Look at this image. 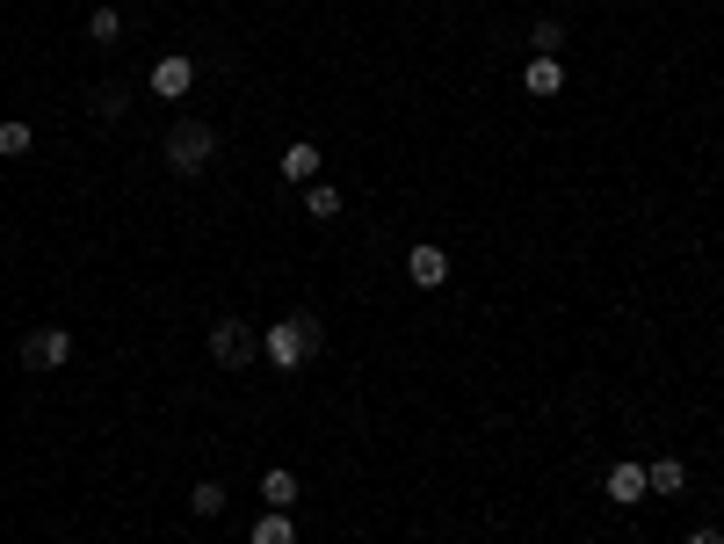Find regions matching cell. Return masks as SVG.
Wrapping results in <instances>:
<instances>
[{
    "label": "cell",
    "instance_id": "cell-5",
    "mask_svg": "<svg viewBox=\"0 0 724 544\" xmlns=\"http://www.w3.org/2000/svg\"><path fill=\"white\" fill-rule=\"evenodd\" d=\"M189 80H196V58L189 52H167L153 66V95H167V102H182V95H189Z\"/></svg>",
    "mask_w": 724,
    "mask_h": 544
},
{
    "label": "cell",
    "instance_id": "cell-1",
    "mask_svg": "<svg viewBox=\"0 0 724 544\" xmlns=\"http://www.w3.org/2000/svg\"><path fill=\"white\" fill-rule=\"evenodd\" d=\"M319 341H327V334H319V319H276V327L261 334V356H268V363H283V370H297V363H311V356H319Z\"/></svg>",
    "mask_w": 724,
    "mask_h": 544
},
{
    "label": "cell",
    "instance_id": "cell-6",
    "mask_svg": "<svg viewBox=\"0 0 724 544\" xmlns=\"http://www.w3.org/2000/svg\"><path fill=\"white\" fill-rule=\"evenodd\" d=\"M406 276H414L420 291H442V283H449V254H442V247H428V240H420L414 254H406Z\"/></svg>",
    "mask_w": 724,
    "mask_h": 544
},
{
    "label": "cell",
    "instance_id": "cell-4",
    "mask_svg": "<svg viewBox=\"0 0 724 544\" xmlns=\"http://www.w3.org/2000/svg\"><path fill=\"white\" fill-rule=\"evenodd\" d=\"M254 349H261V334L246 327V319H218V327H210V363L218 370H246Z\"/></svg>",
    "mask_w": 724,
    "mask_h": 544
},
{
    "label": "cell",
    "instance_id": "cell-12",
    "mask_svg": "<svg viewBox=\"0 0 724 544\" xmlns=\"http://www.w3.org/2000/svg\"><path fill=\"white\" fill-rule=\"evenodd\" d=\"M246 544H297V530H290V509H268V515L254 523V537H246Z\"/></svg>",
    "mask_w": 724,
    "mask_h": 544
},
{
    "label": "cell",
    "instance_id": "cell-11",
    "mask_svg": "<svg viewBox=\"0 0 724 544\" xmlns=\"http://www.w3.org/2000/svg\"><path fill=\"white\" fill-rule=\"evenodd\" d=\"M261 501H268V509H297V472H261Z\"/></svg>",
    "mask_w": 724,
    "mask_h": 544
},
{
    "label": "cell",
    "instance_id": "cell-9",
    "mask_svg": "<svg viewBox=\"0 0 724 544\" xmlns=\"http://www.w3.org/2000/svg\"><path fill=\"white\" fill-rule=\"evenodd\" d=\"M645 493H652L645 487V465H616V472H608V501H616V509H638Z\"/></svg>",
    "mask_w": 724,
    "mask_h": 544
},
{
    "label": "cell",
    "instance_id": "cell-14",
    "mask_svg": "<svg viewBox=\"0 0 724 544\" xmlns=\"http://www.w3.org/2000/svg\"><path fill=\"white\" fill-rule=\"evenodd\" d=\"M189 515H204V523H210V515H224V487H218V479H196V493H189Z\"/></svg>",
    "mask_w": 724,
    "mask_h": 544
},
{
    "label": "cell",
    "instance_id": "cell-3",
    "mask_svg": "<svg viewBox=\"0 0 724 544\" xmlns=\"http://www.w3.org/2000/svg\"><path fill=\"white\" fill-rule=\"evenodd\" d=\"M15 363L22 370H58V363H73V334L66 327H30L15 341Z\"/></svg>",
    "mask_w": 724,
    "mask_h": 544
},
{
    "label": "cell",
    "instance_id": "cell-19",
    "mask_svg": "<svg viewBox=\"0 0 724 544\" xmlns=\"http://www.w3.org/2000/svg\"><path fill=\"white\" fill-rule=\"evenodd\" d=\"M689 544H724V537H717V530H689Z\"/></svg>",
    "mask_w": 724,
    "mask_h": 544
},
{
    "label": "cell",
    "instance_id": "cell-17",
    "mask_svg": "<svg viewBox=\"0 0 724 544\" xmlns=\"http://www.w3.org/2000/svg\"><path fill=\"white\" fill-rule=\"evenodd\" d=\"M529 44H536V58H558V44H566V22H551V15H544V22L529 30Z\"/></svg>",
    "mask_w": 724,
    "mask_h": 544
},
{
    "label": "cell",
    "instance_id": "cell-16",
    "mask_svg": "<svg viewBox=\"0 0 724 544\" xmlns=\"http://www.w3.org/2000/svg\"><path fill=\"white\" fill-rule=\"evenodd\" d=\"M117 36H123L117 8H95V15H87V44H117Z\"/></svg>",
    "mask_w": 724,
    "mask_h": 544
},
{
    "label": "cell",
    "instance_id": "cell-7",
    "mask_svg": "<svg viewBox=\"0 0 724 544\" xmlns=\"http://www.w3.org/2000/svg\"><path fill=\"white\" fill-rule=\"evenodd\" d=\"M283 182H319V167H327V160H319V145L311 139H297V145H283Z\"/></svg>",
    "mask_w": 724,
    "mask_h": 544
},
{
    "label": "cell",
    "instance_id": "cell-10",
    "mask_svg": "<svg viewBox=\"0 0 724 544\" xmlns=\"http://www.w3.org/2000/svg\"><path fill=\"white\" fill-rule=\"evenodd\" d=\"M645 487H652V493H681V487H689V465H681L673 450H659L652 465H645Z\"/></svg>",
    "mask_w": 724,
    "mask_h": 544
},
{
    "label": "cell",
    "instance_id": "cell-2",
    "mask_svg": "<svg viewBox=\"0 0 724 544\" xmlns=\"http://www.w3.org/2000/svg\"><path fill=\"white\" fill-rule=\"evenodd\" d=\"M210 153H218V131H210L204 117H182L167 131V167H174V175H204Z\"/></svg>",
    "mask_w": 724,
    "mask_h": 544
},
{
    "label": "cell",
    "instance_id": "cell-13",
    "mask_svg": "<svg viewBox=\"0 0 724 544\" xmlns=\"http://www.w3.org/2000/svg\"><path fill=\"white\" fill-rule=\"evenodd\" d=\"M305 211L319 218V226H327V218H341V189H333V182H305Z\"/></svg>",
    "mask_w": 724,
    "mask_h": 544
},
{
    "label": "cell",
    "instance_id": "cell-18",
    "mask_svg": "<svg viewBox=\"0 0 724 544\" xmlns=\"http://www.w3.org/2000/svg\"><path fill=\"white\" fill-rule=\"evenodd\" d=\"M123 102H131L123 80H102V88H95V117H123Z\"/></svg>",
    "mask_w": 724,
    "mask_h": 544
},
{
    "label": "cell",
    "instance_id": "cell-8",
    "mask_svg": "<svg viewBox=\"0 0 724 544\" xmlns=\"http://www.w3.org/2000/svg\"><path fill=\"white\" fill-rule=\"evenodd\" d=\"M522 88H529L536 102H544V95H558V88H566V66H558V58H536V52H529V66H522Z\"/></svg>",
    "mask_w": 724,
    "mask_h": 544
},
{
    "label": "cell",
    "instance_id": "cell-15",
    "mask_svg": "<svg viewBox=\"0 0 724 544\" xmlns=\"http://www.w3.org/2000/svg\"><path fill=\"white\" fill-rule=\"evenodd\" d=\"M30 145H36V131H30L22 117H8V123H0V153H8V160H22Z\"/></svg>",
    "mask_w": 724,
    "mask_h": 544
}]
</instances>
